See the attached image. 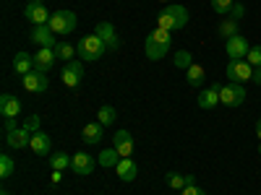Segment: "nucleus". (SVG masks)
I'll list each match as a JSON object with an SVG mask.
<instances>
[{"label": "nucleus", "instance_id": "e433bc0d", "mask_svg": "<svg viewBox=\"0 0 261 195\" xmlns=\"http://www.w3.org/2000/svg\"><path fill=\"white\" fill-rule=\"evenodd\" d=\"M18 127H21V125L16 122V117H6V125H3L6 136H8V133H13V130H18Z\"/></svg>", "mask_w": 261, "mask_h": 195}, {"label": "nucleus", "instance_id": "5701e85b", "mask_svg": "<svg viewBox=\"0 0 261 195\" xmlns=\"http://www.w3.org/2000/svg\"><path fill=\"white\" fill-rule=\"evenodd\" d=\"M99 167H105V169H115L118 167V161H120V154L115 148H105V151H99Z\"/></svg>", "mask_w": 261, "mask_h": 195}, {"label": "nucleus", "instance_id": "4468645a", "mask_svg": "<svg viewBox=\"0 0 261 195\" xmlns=\"http://www.w3.org/2000/svg\"><path fill=\"white\" fill-rule=\"evenodd\" d=\"M220 89H222V83H209L206 89L199 94L196 104H199L201 110H214V107L220 104Z\"/></svg>", "mask_w": 261, "mask_h": 195}, {"label": "nucleus", "instance_id": "ddd939ff", "mask_svg": "<svg viewBox=\"0 0 261 195\" xmlns=\"http://www.w3.org/2000/svg\"><path fill=\"white\" fill-rule=\"evenodd\" d=\"M37 47H53L55 50V45H58V39H55V31L47 26V24H42V26H34L32 29V37H29Z\"/></svg>", "mask_w": 261, "mask_h": 195}, {"label": "nucleus", "instance_id": "7c9ffc66", "mask_svg": "<svg viewBox=\"0 0 261 195\" xmlns=\"http://www.w3.org/2000/svg\"><path fill=\"white\" fill-rule=\"evenodd\" d=\"M232 6H235V0H212V11L220 16H230Z\"/></svg>", "mask_w": 261, "mask_h": 195}, {"label": "nucleus", "instance_id": "6ab92c4d", "mask_svg": "<svg viewBox=\"0 0 261 195\" xmlns=\"http://www.w3.org/2000/svg\"><path fill=\"white\" fill-rule=\"evenodd\" d=\"M37 156H45V154H50V148H53V138L47 136V133H32V146H29Z\"/></svg>", "mask_w": 261, "mask_h": 195}, {"label": "nucleus", "instance_id": "f3484780", "mask_svg": "<svg viewBox=\"0 0 261 195\" xmlns=\"http://www.w3.org/2000/svg\"><path fill=\"white\" fill-rule=\"evenodd\" d=\"M6 146L8 148H16V151L27 148V146H32V133H29V130H24V127H18V130H13V133L6 136Z\"/></svg>", "mask_w": 261, "mask_h": 195}, {"label": "nucleus", "instance_id": "dca6fc26", "mask_svg": "<svg viewBox=\"0 0 261 195\" xmlns=\"http://www.w3.org/2000/svg\"><path fill=\"white\" fill-rule=\"evenodd\" d=\"M55 50L53 47H39L37 55H34V71H42V73H47L53 71V65H55Z\"/></svg>", "mask_w": 261, "mask_h": 195}, {"label": "nucleus", "instance_id": "a878e982", "mask_svg": "<svg viewBox=\"0 0 261 195\" xmlns=\"http://www.w3.org/2000/svg\"><path fill=\"white\" fill-rule=\"evenodd\" d=\"M191 182H196L191 175L188 177H183V175H178V172H170V175H167V185L172 187V190H183L186 185H191Z\"/></svg>", "mask_w": 261, "mask_h": 195}, {"label": "nucleus", "instance_id": "39448f33", "mask_svg": "<svg viewBox=\"0 0 261 195\" xmlns=\"http://www.w3.org/2000/svg\"><path fill=\"white\" fill-rule=\"evenodd\" d=\"M246 102V89H243V83H225L222 89H220V104L225 107H241Z\"/></svg>", "mask_w": 261, "mask_h": 195}, {"label": "nucleus", "instance_id": "cd10ccee", "mask_svg": "<svg viewBox=\"0 0 261 195\" xmlns=\"http://www.w3.org/2000/svg\"><path fill=\"white\" fill-rule=\"evenodd\" d=\"M13 172H16V161H13L8 154H3V156H0V177L8 180V177L13 175Z\"/></svg>", "mask_w": 261, "mask_h": 195}, {"label": "nucleus", "instance_id": "37998d69", "mask_svg": "<svg viewBox=\"0 0 261 195\" xmlns=\"http://www.w3.org/2000/svg\"><path fill=\"white\" fill-rule=\"evenodd\" d=\"M160 3H170V0H160Z\"/></svg>", "mask_w": 261, "mask_h": 195}, {"label": "nucleus", "instance_id": "c756f323", "mask_svg": "<svg viewBox=\"0 0 261 195\" xmlns=\"http://www.w3.org/2000/svg\"><path fill=\"white\" fill-rule=\"evenodd\" d=\"M172 62H175V68H183V71H188L191 65H193V55H191L188 50H180V52H175Z\"/></svg>", "mask_w": 261, "mask_h": 195}, {"label": "nucleus", "instance_id": "2f4dec72", "mask_svg": "<svg viewBox=\"0 0 261 195\" xmlns=\"http://www.w3.org/2000/svg\"><path fill=\"white\" fill-rule=\"evenodd\" d=\"M50 164H53V169H65V167H71V156L65 151H58V154H53Z\"/></svg>", "mask_w": 261, "mask_h": 195}, {"label": "nucleus", "instance_id": "c9c22d12", "mask_svg": "<svg viewBox=\"0 0 261 195\" xmlns=\"http://www.w3.org/2000/svg\"><path fill=\"white\" fill-rule=\"evenodd\" d=\"M243 16H246V6H243V3H235V6H232V11H230V18L241 21Z\"/></svg>", "mask_w": 261, "mask_h": 195}, {"label": "nucleus", "instance_id": "aec40b11", "mask_svg": "<svg viewBox=\"0 0 261 195\" xmlns=\"http://www.w3.org/2000/svg\"><path fill=\"white\" fill-rule=\"evenodd\" d=\"M0 115L3 117H18L21 115V102L13 94H3L0 96Z\"/></svg>", "mask_w": 261, "mask_h": 195}, {"label": "nucleus", "instance_id": "ea45409f", "mask_svg": "<svg viewBox=\"0 0 261 195\" xmlns=\"http://www.w3.org/2000/svg\"><path fill=\"white\" fill-rule=\"evenodd\" d=\"M256 136H258V141H261V117H258V122H256Z\"/></svg>", "mask_w": 261, "mask_h": 195}, {"label": "nucleus", "instance_id": "393cba45", "mask_svg": "<svg viewBox=\"0 0 261 195\" xmlns=\"http://www.w3.org/2000/svg\"><path fill=\"white\" fill-rule=\"evenodd\" d=\"M204 78H206V73H204V68L201 65H191V68L186 71V81L191 83V86H204Z\"/></svg>", "mask_w": 261, "mask_h": 195}, {"label": "nucleus", "instance_id": "b1692460", "mask_svg": "<svg viewBox=\"0 0 261 195\" xmlns=\"http://www.w3.org/2000/svg\"><path fill=\"white\" fill-rule=\"evenodd\" d=\"M76 47L71 45V42H58L55 45V55H58V60H65V62H71V60H76Z\"/></svg>", "mask_w": 261, "mask_h": 195}, {"label": "nucleus", "instance_id": "58836bf2", "mask_svg": "<svg viewBox=\"0 0 261 195\" xmlns=\"http://www.w3.org/2000/svg\"><path fill=\"white\" fill-rule=\"evenodd\" d=\"M256 86H261V68H253V78H251Z\"/></svg>", "mask_w": 261, "mask_h": 195}, {"label": "nucleus", "instance_id": "79ce46f5", "mask_svg": "<svg viewBox=\"0 0 261 195\" xmlns=\"http://www.w3.org/2000/svg\"><path fill=\"white\" fill-rule=\"evenodd\" d=\"M258 154H261V141H258Z\"/></svg>", "mask_w": 261, "mask_h": 195}, {"label": "nucleus", "instance_id": "412c9836", "mask_svg": "<svg viewBox=\"0 0 261 195\" xmlns=\"http://www.w3.org/2000/svg\"><path fill=\"white\" fill-rule=\"evenodd\" d=\"M13 71H16L18 76L32 73V71H34V55H29V52H16V57H13Z\"/></svg>", "mask_w": 261, "mask_h": 195}, {"label": "nucleus", "instance_id": "20e7f679", "mask_svg": "<svg viewBox=\"0 0 261 195\" xmlns=\"http://www.w3.org/2000/svg\"><path fill=\"white\" fill-rule=\"evenodd\" d=\"M55 34H73L76 26H79V16L73 11H55L50 24H47Z\"/></svg>", "mask_w": 261, "mask_h": 195}, {"label": "nucleus", "instance_id": "2eb2a0df", "mask_svg": "<svg viewBox=\"0 0 261 195\" xmlns=\"http://www.w3.org/2000/svg\"><path fill=\"white\" fill-rule=\"evenodd\" d=\"M113 148L120 154V159H128L130 154H134V138H130V133L128 130H118L115 133V138H113Z\"/></svg>", "mask_w": 261, "mask_h": 195}, {"label": "nucleus", "instance_id": "0eeeda50", "mask_svg": "<svg viewBox=\"0 0 261 195\" xmlns=\"http://www.w3.org/2000/svg\"><path fill=\"white\" fill-rule=\"evenodd\" d=\"M225 52H227L230 60H246L248 52H251V45H248V39H246V37L238 34V37L225 39Z\"/></svg>", "mask_w": 261, "mask_h": 195}, {"label": "nucleus", "instance_id": "f8f14e48", "mask_svg": "<svg viewBox=\"0 0 261 195\" xmlns=\"http://www.w3.org/2000/svg\"><path fill=\"white\" fill-rule=\"evenodd\" d=\"M24 16L29 18V24H32V26L50 24V18H53V13L45 8V3H29V6H27V11H24Z\"/></svg>", "mask_w": 261, "mask_h": 195}, {"label": "nucleus", "instance_id": "7ed1b4c3", "mask_svg": "<svg viewBox=\"0 0 261 195\" xmlns=\"http://www.w3.org/2000/svg\"><path fill=\"white\" fill-rule=\"evenodd\" d=\"M105 52H107V45H105L97 34H86V37L79 39V57H81V60L94 62V60H99Z\"/></svg>", "mask_w": 261, "mask_h": 195}, {"label": "nucleus", "instance_id": "473e14b6", "mask_svg": "<svg viewBox=\"0 0 261 195\" xmlns=\"http://www.w3.org/2000/svg\"><path fill=\"white\" fill-rule=\"evenodd\" d=\"M39 125H42V117L39 115H32V117L24 120V125H21V127L29 130V133H39Z\"/></svg>", "mask_w": 261, "mask_h": 195}, {"label": "nucleus", "instance_id": "72a5a7b5", "mask_svg": "<svg viewBox=\"0 0 261 195\" xmlns=\"http://www.w3.org/2000/svg\"><path fill=\"white\" fill-rule=\"evenodd\" d=\"M253 68H261V45H256V47H251V52H248V57H246Z\"/></svg>", "mask_w": 261, "mask_h": 195}, {"label": "nucleus", "instance_id": "4c0bfd02", "mask_svg": "<svg viewBox=\"0 0 261 195\" xmlns=\"http://www.w3.org/2000/svg\"><path fill=\"white\" fill-rule=\"evenodd\" d=\"M50 182H53V187H58V185L63 182V169H53V177H50Z\"/></svg>", "mask_w": 261, "mask_h": 195}, {"label": "nucleus", "instance_id": "4be33fe9", "mask_svg": "<svg viewBox=\"0 0 261 195\" xmlns=\"http://www.w3.org/2000/svg\"><path fill=\"white\" fill-rule=\"evenodd\" d=\"M102 122H89V125H84V133H81V141L84 143H89V146H94V143H99L102 141Z\"/></svg>", "mask_w": 261, "mask_h": 195}, {"label": "nucleus", "instance_id": "1a4fd4ad", "mask_svg": "<svg viewBox=\"0 0 261 195\" xmlns=\"http://www.w3.org/2000/svg\"><path fill=\"white\" fill-rule=\"evenodd\" d=\"M47 73H42V71H32V73H27V76H21V86H24L27 91H32V94H42L47 89Z\"/></svg>", "mask_w": 261, "mask_h": 195}, {"label": "nucleus", "instance_id": "423d86ee", "mask_svg": "<svg viewBox=\"0 0 261 195\" xmlns=\"http://www.w3.org/2000/svg\"><path fill=\"white\" fill-rule=\"evenodd\" d=\"M227 78L232 83H243L253 78V65L248 60H230L227 62Z\"/></svg>", "mask_w": 261, "mask_h": 195}, {"label": "nucleus", "instance_id": "6e6552de", "mask_svg": "<svg viewBox=\"0 0 261 195\" xmlns=\"http://www.w3.org/2000/svg\"><path fill=\"white\" fill-rule=\"evenodd\" d=\"M94 34L107 45V50L110 52H115V50H120V37H118V31H115V26L110 24V21H99L97 24V29H94Z\"/></svg>", "mask_w": 261, "mask_h": 195}, {"label": "nucleus", "instance_id": "f704fd0d", "mask_svg": "<svg viewBox=\"0 0 261 195\" xmlns=\"http://www.w3.org/2000/svg\"><path fill=\"white\" fill-rule=\"evenodd\" d=\"M180 195H206V190H204V187H199L196 182H191V185H186V187L180 190Z\"/></svg>", "mask_w": 261, "mask_h": 195}, {"label": "nucleus", "instance_id": "9b49d317", "mask_svg": "<svg viewBox=\"0 0 261 195\" xmlns=\"http://www.w3.org/2000/svg\"><path fill=\"white\" fill-rule=\"evenodd\" d=\"M94 167H97V159L92 156V154H86V151H79L76 156H71V169L76 172V175H92L94 172Z\"/></svg>", "mask_w": 261, "mask_h": 195}, {"label": "nucleus", "instance_id": "a211bd4d", "mask_svg": "<svg viewBox=\"0 0 261 195\" xmlns=\"http://www.w3.org/2000/svg\"><path fill=\"white\" fill-rule=\"evenodd\" d=\"M115 172H118V177H120V182H134L136 177H139V167H136V161L134 159H120L118 161V167H115Z\"/></svg>", "mask_w": 261, "mask_h": 195}, {"label": "nucleus", "instance_id": "a19ab883", "mask_svg": "<svg viewBox=\"0 0 261 195\" xmlns=\"http://www.w3.org/2000/svg\"><path fill=\"white\" fill-rule=\"evenodd\" d=\"M29 3H45V0H29Z\"/></svg>", "mask_w": 261, "mask_h": 195}, {"label": "nucleus", "instance_id": "9d476101", "mask_svg": "<svg viewBox=\"0 0 261 195\" xmlns=\"http://www.w3.org/2000/svg\"><path fill=\"white\" fill-rule=\"evenodd\" d=\"M60 78H63V83L68 86V89H76V86L81 83V78H84V65H81L79 60L65 62V68H63Z\"/></svg>", "mask_w": 261, "mask_h": 195}, {"label": "nucleus", "instance_id": "bb28decb", "mask_svg": "<svg viewBox=\"0 0 261 195\" xmlns=\"http://www.w3.org/2000/svg\"><path fill=\"white\" fill-rule=\"evenodd\" d=\"M97 120H99L102 125H113V122L118 120L115 107H110V104H102V107H99V112H97Z\"/></svg>", "mask_w": 261, "mask_h": 195}, {"label": "nucleus", "instance_id": "f03ea898", "mask_svg": "<svg viewBox=\"0 0 261 195\" xmlns=\"http://www.w3.org/2000/svg\"><path fill=\"white\" fill-rule=\"evenodd\" d=\"M188 11L183 8V6H167L160 16H157V26L160 29H165V31H178V29H183L186 24H188Z\"/></svg>", "mask_w": 261, "mask_h": 195}, {"label": "nucleus", "instance_id": "f257e3e1", "mask_svg": "<svg viewBox=\"0 0 261 195\" xmlns=\"http://www.w3.org/2000/svg\"><path fill=\"white\" fill-rule=\"evenodd\" d=\"M170 45H172L170 31H165V29L157 26L154 31L146 37V42H144V52H146L149 60H162V57L170 52Z\"/></svg>", "mask_w": 261, "mask_h": 195}, {"label": "nucleus", "instance_id": "c85d7f7f", "mask_svg": "<svg viewBox=\"0 0 261 195\" xmlns=\"http://www.w3.org/2000/svg\"><path fill=\"white\" fill-rule=\"evenodd\" d=\"M217 31H220L222 37H238V34H241V31H238V21L235 18H225L222 21V24H220V29H217Z\"/></svg>", "mask_w": 261, "mask_h": 195}]
</instances>
